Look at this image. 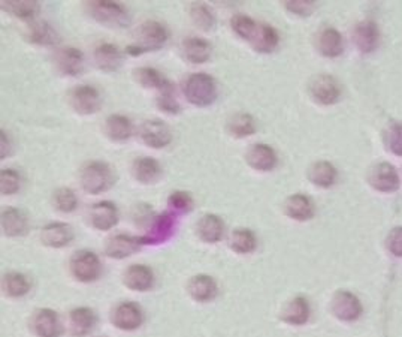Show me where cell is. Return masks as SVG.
Instances as JSON below:
<instances>
[{
    "instance_id": "7bdbcfd3",
    "label": "cell",
    "mask_w": 402,
    "mask_h": 337,
    "mask_svg": "<svg viewBox=\"0 0 402 337\" xmlns=\"http://www.w3.org/2000/svg\"><path fill=\"white\" fill-rule=\"evenodd\" d=\"M53 205L62 213H72L78 207V196L70 187H58L53 194Z\"/></svg>"
},
{
    "instance_id": "8d00e7d4",
    "label": "cell",
    "mask_w": 402,
    "mask_h": 337,
    "mask_svg": "<svg viewBox=\"0 0 402 337\" xmlns=\"http://www.w3.org/2000/svg\"><path fill=\"white\" fill-rule=\"evenodd\" d=\"M229 246L232 247V251L241 255H247L255 252L257 246V239L255 233L248 230V228H236L234 233L230 234Z\"/></svg>"
},
{
    "instance_id": "681fc988",
    "label": "cell",
    "mask_w": 402,
    "mask_h": 337,
    "mask_svg": "<svg viewBox=\"0 0 402 337\" xmlns=\"http://www.w3.org/2000/svg\"><path fill=\"white\" fill-rule=\"evenodd\" d=\"M387 247L395 256H402V226H396L387 237Z\"/></svg>"
},
{
    "instance_id": "8fae6325",
    "label": "cell",
    "mask_w": 402,
    "mask_h": 337,
    "mask_svg": "<svg viewBox=\"0 0 402 337\" xmlns=\"http://www.w3.org/2000/svg\"><path fill=\"white\" fill-rule=\"evenodd\" d=\"M368 182L380 192H395L401 185L395 166L387 162H381L371 168L368 173Z\"/></svg>"
},
{
    "instance_id": "d6a6232c",
    "label": "cell",
    "mask_w": 402,
    "mask_h": 337,
    "mask_svg": "<svg viewBox=\"0 0 402 337\" xmlns=\"http://www.w3.org/2000/svg\"><path fill=\"white\" fill-rule=\"evenodd\" d=\"M337 177H338L337 168L328 161H317L311 165L308 170L309 182L319 187H323V189L334 186V183L337 182Z\"/></svg>"
},
{
    "instance_id": "ac0fdd59",
    "label": "cell",
    "mask_w": 402,
    "mask_h": 337,
    "mask_svg": "<svg viewBox=\"0 0 402 337\" xmlns=\"http://www.w3.org/2000/svg\"><path fill=\"white\" fill-rule=\"evenodd\" d=\"M72 240H74L72 226L65 222L47 224L41 231V242L48 247H54V249L65 247Z\"/></svg>"
},
{
    "instance_id": "836d02e7",
    "label": "cell",
    "mask_w": 402,
    "mask_h": 337,
    "mask_svg": "<svg viewBox=\"0 0 402 337\" xmlns=\"http://www.w3.org/2000/svg\"><path fill=\"white\" fill-rule=\"evenodd\" d=\"M309 318V306L304 297H295L290 300L283 312H281V320L291 325H304Z\"/></svg>"
},
{
    "instance_id": "60d3db41",
    "label": "cell",
    "mask_w": 402,
    "mask_h": 337,
    "mask_svg": "<svg viewBox=\"0 0 402 337\" xmlns=\"http://www.w3.org/2000/svg\"><path fill=\"white\" fill-rule=\"evenodd\" d=\"M134 78L135 81L144 88H156V91H160L168 81V78L160 74L157 69L150 66L136 68L134 71Z\"/></svg>"
},
{
    "instance_id": "74e56055",
    "label": "cell",
    "mask_w": 402,
    "mask_h": 337,
    "mask_svg": "<svg viewBox=\"0 0 402 337\" xmlns=\"http://www.w3.org/2000/svg\"><path fill=\"white\" fill-rule=\"evenodd\" d=\"M190 18L193 24L204 32H211L216 27V15L204 2H193L190 5Z\"/></svg>"
},
{
    "instance_id": "ba28073f",
    "label": "cell",
    "mask_w": 402,
    "mask_h": 337,
    "mask_svg": "<svg viewBox=\"0 0 402 337\" xmlns=\"http://www.w3.org/2000/svg\"><path fill=\"white\" fill-rule=\"evenodd\" d=\"M69 105L78 114L92 116L102 108V97L92 86H77L69 93Z\"/></svg>"
},
{
    "instance_id": "83f0119b",
    "label": "cell",
    "mask_w": 402,
    "mask_h": 337,
    "mask_svg": "<svg viewBox=\"0 0 402 337\" xmlns=\"http://www.w3.org/2000/svg\"><path fill=\"white\" fill-rule=\"evenodd\" d=\"M105 134L111 141H127L134 134V126L130 118L123 114H111L105 120Z\"/></svg>"
},
{
    "instance_id": "30bf717a",
    "label": "cell",
    "mask_w": 402,
    "mask_h": 337,
    "mask_svg": "<svg viewBox=\"0 0 402 337\" xmlns=\"http://www.w3.org/2000/svg\"><path fill=\"white\" fill-rule=\"evenodd\" d=\"M57 71L65 77H78L84 71V54L81 49L74 47L60 48L54 54Z\"/></svg>"
},
{
    "instance_id": "bcb514c9",
    "label": "cell",
    "mask_w": 402,
    "mask_h": 337,
    "mask_svg": "<svg viewBox=\"0 0 402 337\" xmlns=\"http://www.w3.org/2000/svg\"><path fill=\"white\" fill-rule=\"evenodd\" d=\"M386 146L394 155L402 156V122L394 123L387 129Z\"/></svg>"
},
{
    "instance_id": "f35d334b",
    "label": "cell",
    "mask_w": 402,
    "mask_h": 337,
    "mask_svg": "<svg viewBox=\"0 0 402 337\" xmlns=\"http://www.w3.org/2000/svg\"><path fill=\"white\" fill-rule=\"evenodd\" d=\"M159 95L156 97V105L160 111H163L165 114H179L181 105L175 95V84L168 80L165 86L157 91Z\"/></svg>"
},
{
    "instance_id": "ab89813d",
    "label": "cell",
    "mask_w": 402,
    "mask_h": 337,
    "mask_svg": "<svg viewBox=\"0 0 402 337\" xmlns=\"http://www.w3.org/2000/svg\"><path fill=\"white\" fill-rule=\"evenodd\" d=\"M2 288L9 297H23L30 291V282L23 273L9 272L3 276Z\"/></svg>"
},
{
    "instance_id": "f6af8a7d",
    "label": "cell",
    "mask_w": 402,
    "mask_h": 337,
    "mask_svg": "<svg viewBox=\"0 0 402 337\" xmlns=\"http://www.w3.org/2000/svg\"><path fill=\"white\" fill-rule=\"evenodd\" d=\"M19 186H22V177L11 168H3L0 171V192L5 196L14 195L19 191Z\"/></svg>"
},
{
    "instance_id": "3957f363",
    "label": "cell",
    "mask_w": 402,
    "mask_h": 337,
    "mask_svg": "<svg viewBox=\"0 0 402 337\" xmlns=\"http://www.w3.org/2000/svg\"><path fill=\"white\" fill-rule=\"evenodd\" d=\"M183 92L187 101L196 107L213 105L218 96L216 80L205 72L190 74L184 81Z\"/></svg>"
},
{
    "instance_id": "4316f807",
    "label": "cell",
    "mask_w": 402,
    "mask_h": 337,
    "mask_svg": "<svg viewBox=\"0 0 402 337\" xmlns=\"http://www.w3.org/2000/svg\"><path fill=\"white\" fill-rule=\"evenodd\" d=\"M319 53L325 57H338L344 49L343 36L332 27H325L316 39Z\"/></svg>"
},
{
    "instance_id": "9c48e42d",
    "label": "cell",
    "mask_w": 402,
    "mask_h": 337,
    "mask_svg": "<svg viewBox=\"0 0 402 337\" xmlns=\"http://www.w3.org/2000/svg\"><path fill=\"white\" fill-rule=\"evenodd\" d=\"M139 136L145 146L152 148H163L172 141V131L170 127L159 118L147 120L139 129Z\"/></svg>"
},
{
    "instance_id": "5bb4252c",
    "label": "cell",
    "mask_w": 402,
    "mask_h": 337,
    "mask_svg": "<svg viewBox=\"0 0 402 337\" xmlns=\"http://www.w3.org/2000/svg\"><path fill=\"white\" fill-rule=\"evenodd\" d=\"M144 321V315L136 303L124 301L120 303L113 313V322L120 330H136Z\"/></svg>"
},
{
    "instance_id": "f546056e",
    "label": "cell",
    "mask_w": 402,
    "mask_h": 337,
    "mask_svg": "<svg viewBox=\"0 0 402 337\" xmlns=\"http://www.w3.org/2000/svg\"><path fill=\"white\" fill-rule=\"evenodd\" d=\"M353 39L356 47L362 53L374 52L378 45V29L374 22H362L353 31Z\"/></svg>"
},
{
    "instance_id": "d590c367",
    "label": "cell",
    "mask_w": 402,
    "mask_h": 337,
    "mask_svg": "<svg viewBox=\"0 0 402 337\" xmlns=\"http://www.w3.org/2000/svg\"><path fill=\"white\" fill-rule=\"evenodd\" d=\"M2 11L22 19H33L41 11V5L35 0H5Z\"/></svg>"
},
{
    "instance_id": "603a6c76",
    "label": "cell",
    "mask_w": 402,
    "mask_h": 337,
    "mask_svg": "<svg viewBox=\"0 0 402 337\" xmlns=\"http://www.w3.org/2000/svg\"><path fill=\"white\" fill-rule=\"evenodd\" d=\"M32 329L39 337H58L63 331L57 313L51 309H41L35 312L32 318Z\"/></svg>"
},
{
    "instance_id": "7dc6e473",
    "label": "cell",
    "mask_w": 402,
    "mask_h": 337,
    "mask_svg": "<svg viewBox=\"0 0 402 337\" xmlns=\"http://www.w3.org/2000/svg\"><path fill=\"white\" fill-rule=\"evenodd\" d=\"M157 214L153 212V207L150 204H138L132 209V219L138 226H150Z\"/></svg>"
},
{
    "instance_id": "52a82bcc",
    "label": "cell",
    "mask_w": 402,
    "mask_h": 337,
    "mask_svg": "<svg viewBox=\"0 0 402 337\" xmlns=\"http://www.w3.org/2000/svg\"><path fill=\"white\" fill-rule=\"evenodd\" d=\"M308 91L311 97L321 105L337 104L341 96V86L338 80L329 74H319L311 78Z\"/></svg>"
},
{
    "instance_id": "7402d4cb",
    "label": "cell",
    "mask_w": 402,
    "mask_h": 337,
    "mask_svg": "<svg viewBox=\"0 0 402 337\" xmlns=\"http://www.w3.org/2000/svg\"><path fill=\"white\" fill-rule=\"evenodd\" d=\"M132 175L143 185H154L162 177V165L154 157L140 156L132 162Z\"/></svg>"
},
{
    "instance_id": "8992f818",
    "label": "cell",
    "mask_w": 402,
    "mask_h": 337,
    "mask_svg": "<svg viewBox=\"0 0 402 337\" xmlns=\"http://www.w3.org/2000/svg\"><path fill=\"white\" fill-rule=\"evenodd\" d=\"M70 272L79 282H95L102 272L99 256L92 251H78L70 258Z\"/></svg>"
},
{
    "instance_id": "4dcf8cb0",
    "label": "cell",
    "mask_w": 402,
    "mask_h": 337,
    "mask_svg": "<svg viewBox=\"0 0 402 337\" xmlns=\"http://www.w3.org/2000/svg\"><path fill=\"white\" fill-rule=\"evenodd\" d=\"M96 324V315L90 307H77L69 313L70 333L77 337H83L92 331Z\"/></svg>"
},
{
    "instance_id": "5b68a950",
    "label": "cell",
    "mask_w": 402,
    "mask_h": 337,
    "mask_svg": "<svg viewBox=\"0 0 402 337\" xmlns=\"http://www.w3.org/2000/svg\"><path fill=\"white\" fill-rule=\"evenodd\" d=\"M177 213L166 210L162 212L160 214H157L154 217V221L152 222V225L148 226V230L144 235L138 237L140 246L143 244H162L165 242H168L170 237L174 235L175 230H177Z\"/></svg>"
},
{
    "instance_id": "4fadbf2b",
    "label": "cell",
    "mask_w": 402,
    "mask_h": 337,
    "mask_svg": "<svg viewBox=\"0 0 402 337\" xmlns=\"http://www.w3.org/2000/svg\"><path fill=\"white\" fill-rule=\"evenodd\" d=\"M88 219L99 231H109L118 224V210L111 201H99L90 207Z\"/></svg>"
},
{
    "instance_id": "e575fe53",
    "label": "cell",
    "mask_w": 402,
    "mask_h": 337,
    "mask_svg": "<svg viewBox=\"0 0 402 337\" xmlns=\"http://www.w3.org/2000/svg\"><path fill=\"white\" fill-rule=\"evenodd\" d=\"M227 132L234 138H247L256 132V120L248 113H235L227 120Z\"/></svg>"
},
{
    "instance_id": "d6986e66",
    "label": "cell",
    "mask_w": 402,
    "mask_h": 337,
    "mask_svg": "<svg viewBox=\"0 0 402 337\" xmlns=\"http://www.w3.org/2000/svg\"><path fill=\"white\" fill-rule=\"evenodd\" d=\"M196 234L199 235V239L205 243L209 244L218 243L223 239L225 222L222 217L217 214L213 213L204 214L196 224Z\"/></svg>"
},
{
    "instance_id": "ee69618b",
    "label": "cell",
    "mask_w": 402,
    "mask_h": 337,
    "mask_svg": "<svg viewBox=\"0 0 402 337\" xmlns=\"http://www.w3.org/2000/svg\"><path fill=\"white\" fill-rule=\"evenodd\" d=\"M168 207L174 213H190L195 207L193 196L186 191H174L168 198Z\"/></svg>"
},
{
    "instance_id": "e0dca14e",
    "label": "cell",
    "mask_w": 402,
    "mask_h": 337,
    "mask_svg": "<svg viewBox=\"0 0 402 337\" xmlns=\"http://www.w3.org/2000/svg\"><path fill=\"white\" fill-rule=\"evenodd\" d=\"M139 249L140 243L138 237L127 234H115L109 237L105 243V253L114 260H123V258L136 253Z\"/></svg>"
},
{
    "instance_id": "f1b7e54d",
    "label": "cell",
    "mask_w": 402,
    "mask_h": 337,
    "mask_svg": "<svg viewBox=\"0 0 402 337\" xmlns=\"http://www.w3.org/2000/svg\"><path fill=\"white\" fill-rule=\"evenodd\" d=\"M183 54L190 63L202 65L209 61L211 44L204 38L188 36L183 41Z\"/></svg>"
},
{
    "instance_id": "b9f144b4",
    "label": "cell",
    "mask_w": 402,
    "mask_h": 337,
    "mask_svg": "<svg viewBox=\"0 0 402 337\" xmlns=\"http://www.w3.org/2000/svg\"><path fill=\"white\" fill-rule=\"evenodd\" d=\"M230 27L232 31L244 41L251 42L253 38L256 36V32L259 29V23H256L253 18L244 15V14H236L230 18Z\"/></svg>"
},
{
    "instance_id": "d4e9b609",
    "label": "cell",
    "mask_w": 402,
    "mask_h": 337,
    "mask_svg": "<svg viewBox=\"0 0 402 337\" xmlns=\"http://www.w3.org/2000/svg\"><path fill=\"white\" fill-rule=\"evenodd\" d=\"M29 217L27 214L15 209V207H6L2 210V231L8 237H22L29 233Z\"/></svg>"
},
{
    "instance_id": "1f68e13d",
    "label": "cell",
    "mask_w": 402,
    "mask_h": 337,
    "mask_svg": "<svg viewBox=\"0 0 402 337\" xmlns=\"http://www.w3.org/2000/svg\"><path fill=\"white\" fill-rule=\"evenodd\" d=\"M251 47H253L255 52L268 54L273 53L277 49L280 44V35L277 32V29L273 27L271 24L262 23L259 24V29L256 32V36L253 38V41L250 42Z\"/></svg>"
},
{
    "instance_id": "7c38bea8",
    "label": "cell",
    "mask_w": 402,
    "mask_h": 337,
    "mask_svg": "<svg viewBox=\"0 0 402 337\" xmlns=\"http://www.w3.org/2000/svg\"><path fill=\"white\" fill-rule=\"evenodd\" d=\"M247 164L256 171L268 173L273 171L278 164V157L275 150L271 146L264 143H256L248 147L246 152Z\"/></svg>"
},
{
    "instance_id": "2e32d148",
    "label": "cell",
    "mask_w": 402,
    "mask_h": 337,
    "mask_svg": "<svg viewBox=\"0 0 402 337\" xmlns=\"http://www.w3.org/2000/svg\"><path fill=\"white\" fill-rule=\"evenodd\" d=\"M93 58L100 71L115 72L123 63V53L115 44L102 42L95 48Z\"/></svg>"
},
{
    "instance_id": "277c9868",
    "label": "cell",
    "mask_w": 402,
    "mask_h": 337,
    "mask_svg": "<svg viewBox=\"0 0 402 337\" xmlns=\"http://www.w3.org/2000/svg\"><path fill=\"white\" fill-rule=\"evenodd\" d=\"M87 14L95 22L104 24L109 29H120L130 23V15L126 6L118 2H109V0H90L84 2Z\"/></svg>"
},
{
    "instance_id": "c3c4849f",
    "label": "cell",
    "mask_w": 402,
    "mask_h": 337,
    "mask_svg": "<svg viewBox=\"0 0 402 337\" xmlns=\"http://www.w3.org/2000/svg\"><path fill=\"white\" fill-rule=\"evenodd\" d=\"M283 3L289 13L298 17H309L316 9V2L313 0H287Z\"/></svg>"
},
{
    "instance_id": "cb8c5ba5",
    "label": "cell",
    "mask_w": 402,
    "mask_h": 337,
    "mask_svg": "<svg viewBox=\"0 0 402 337\" xmlns=\"http://www.w3.org/2000/svg\"><path fill=\"white\" fill-rule=\"evenodd\" d=\"M24 38L29 42L42 45V47H53L58 44L60 36L56 29L49 24L48 22H32L26 27Z\"/></svg>"
},
{
    "instance_id": "44dd1931",
    "label": "cell",
    "mask_w": 402,
    "mask_h": 337,
    "mask_svg": "<svg viewBox=\"0 0 402 337\" xmlns=\"http://www.w3.org/2000/svg\"><path fill=\"white\" fill-rule=\"evenodd\" d=\"M123 281L127 288L144 292L153 288L154 285V274L148 265L144 264H134L124 272Z\"/></svg>"
},
{
    "instance_id": "484cf974",
    "label": "cell",
    "mask_w": 402,
    "mask_h": 337,
    "mask_svg": "<svg viewBox=\"0 0 402 337\" xmlns=\"http://www.w3.org/2000/svg\"><path fill=\"white\" fill-rule=\"evenodd\" d=\"M187 290H188V294L192 295V299L200 303L211 301L213 299H216L217 291H218L217 282L208 274L193 276L187 285Z\"/></svg>"
},
{
    "instance_id": "6da1fadb",
    "label": "cell",
    "mask_w": 402,
    "mask_h": 337,
    "mask_svg": "<svg viewBox=\"0 0 402 337\" xmlns=\"http://www.w3.org/2000/svg\"><path fill=\"white\" fill-rule=\"evenodd\" d=\"M168 29L154 19H148L139 24L135 32V41L126 47V53L132 57L143 56L145 53H153L163 48L168 42Z\"/></svg>"
},
{
    "instance_id": "7a4b0ae2",
    "label": "cell",
    "mask_w": 402,
    "mask_h": 337,
    "mask_svg": "<svg viewBox=\"0 0 402 337\" xmlns=\"http://www.w3.org/2000/svg\"><path fill=\"white\" fill-rule=\"evenodd\" d=\"M79 183L87 194L106 192L115 183L114 168L104 161H90L79 171Z\"/></svg>"
},
{
    "instance_id": "9a60e30c",
    "label": "cell",
    "mask_w": 402,
    "mask_h": 337,
    "mask_svg": "<svg viewBox=\"0 0 402 337\" xmlns=\"http://www.w3.org/2000/svg\"><path fill=\"white\" fill-rule=\"evenodd\" d=\"M332 312L343 321H355L362 313V304L355 294L338 291L332 299Z\"/></svg>"
},
{
    "instance_id": "f907efd6",
    "label": "cell",
    "mask_w": 402,
    "mask_h": 337,
    "mask_svg": "<svg viewBox=\"0 0 402 337\" xmlns=\"http://www.w3.org/2000/svg\"><path fill=\"white\" fill-rule=\"evenodd\" d=\"M2 143H0V157L2 159H5V157L9 156V153H11V141H9V136L5 131H2Z\"/></svg>"
},
{
    "instance_id": "ffe728a7",
    "label": "cell",
    "mask_w": 402,
    "mask_h": 337,
    "mask_svg": "<svg viewBox=\"0 0 402 337\" xmlns=\"http://www.w3.org/2000/svg\"><path fill=\"white\" fill-rule=\"evenodd\" d=\"M314 203L304 194H294L284 201V213L298 222L309 221L314 216Z\"/></svg>"
}]
</instances>
